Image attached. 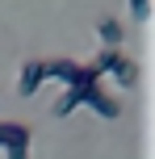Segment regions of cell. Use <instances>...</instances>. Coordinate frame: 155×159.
I'll return each mask as SVG.
<instances>
[{"label":"cell","mask_w":155,"mask_h":159,"mask_svg":"<svg viewBox=\"0 0 155 159\" xmlns=\"http://www.w3.org/2000/svg\"><path fill=\"white\" fill-rule=\"evenodd\" d=\"M92 71H97L101 80H113L117 88H134L139 84V63L134 59H126L122 50H97V59H92Z\"/></svg>","instance_id":"obj_1"},{"label":"cell","mask_w":155,"mask_h":159,"mask_svg":"<svg viewBox=\"0 0 155 159\" xmlns=\"http://www.w3.org/2000/svg\"><path fill=\"white\" fill-rule=\"evenodd\" d=\"M0 151H4V159H30V126L0 121Z\"/></svg>","instance_id":"obj_2"},{"label":"cell","mask_w":155,"mask_h":159,"mask_svg":"<svg viewBox=\"0 0 155 159\" xmlns=\"http://www.w3.org/2000/svg\"><path fill=\"white\" fill-rule=\"evenodd\" d=\"M42 75L63 84V88H75L88 75V63H75V59H42Z\"/></svg>","instance_id":"obj_3"},{"label":"cell","mask_w":155,"mask_h":159,"mask_svg":"<svg viewBox=\"0 0 155 159\" xmlns=\"http://www.w3.org/2000/svg\"><path fill=\"white\" fill-rule=\"evenodd\" d=\"M97 38H101L105 50H122L126 46V25L117 21V17H101L97 21Z\"/></svg>","instance_id":"obj_4"},{"label":"cell","mask_w":155,"mask_h":159,"mask_svg":"<svg viewBox=\"0 0 155 159\" xmlns=\"http://www.w3.org/2000/svg\"><path fill=\"white\" fill-rule=\"evenodd\" d=\"M42 84H46V75H42V59H25V63H21V75H17V92H21V96H34Z\"/></svg>","instance_id":"obj_5"},{"label":"cell","mask_w":155,"mask_h":159,"mask_svg":"<svg viewBox=\"0 0 155 159\" xmlns=\"http://www.w3.org/2000/svg\"><path fill=\"white\" fill-rule=\"evenodd\" d=\"M126 4H130V17H134V21H143V25L151 21V0H126Z\"/></svg>","instance_id":"obj_6"}]
</instances>
